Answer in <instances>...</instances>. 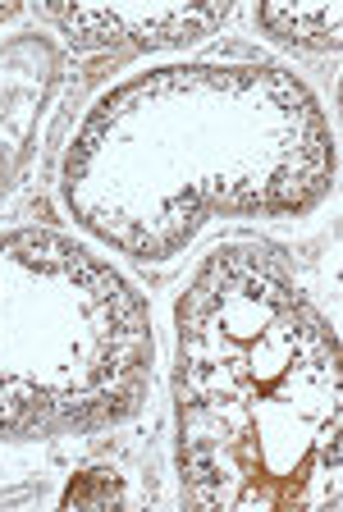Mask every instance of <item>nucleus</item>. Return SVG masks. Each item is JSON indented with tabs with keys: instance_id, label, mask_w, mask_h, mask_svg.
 Masks as SVG:
<instances>
[{
	"instance_id": "nucleus-1",
	"label": "nucleus",
	"mask_w": 343,
	"mask_h": 512,
	"mask_svg": "<svg viewBox=\"0 0 343 512\" xmlns=\"http://www.w3.org/2000/svg\"><path fill=\"white\" fill-rule=\"evenodd\" d=\"M261 23L275 32L279 42H293V32H302L298 46H316V51H325V46L334 51V46H339V5H321V10H302V5L279 10V5H261Z\"/></svg>"
}]
</instances>
